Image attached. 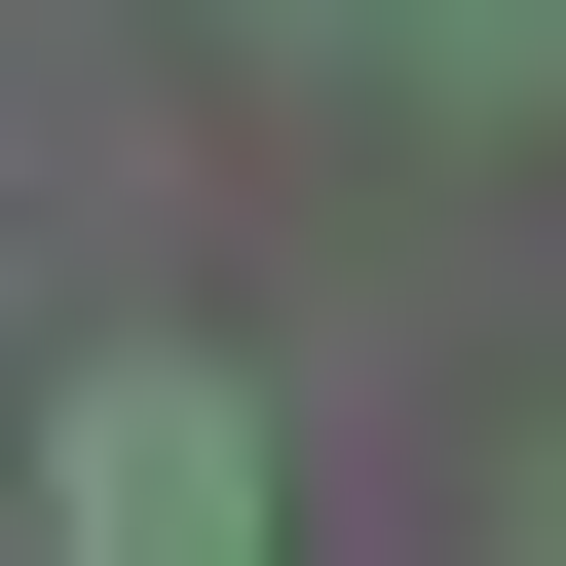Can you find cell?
<instances>
[{"instance_id":"cell-2","label":"cell","mask_w":566,"mask_h":566,"mask_svg":"<svg viewBox=\"0 0 566 566\" xmlns=\"http://www.w3.org/2000/svg\"><path fill=\"white\" fill-rule=\"evenodd\" d=\"M378 76L416 114H566V0H378Z\"/></svg>"},{"instance_id":"cell-1","label":"cell","mask_w":566,"mask_h":566,"mask_svg":"<svg viewBox=\"0 0 566 566\" xmlns=\"http://www.w3.org/2000/svg\"><path fill=\"white\" fill-rule=\"evenodd\" d=\"M39 566H264V378L227 340H76L39 378Z\"/></svg>"},{"instance_id":"cell-4","label":"cell","mask_w":566,"mask_h":566,"mask_svg":"<svg viewBox=\"0 0 566 566\" xmlns=\"http://www.w3.org/2000/svg\"><path fill=\"white\" fill-rule=\"evenodd\" d=\"M264 39H340V76H378V0H264Z\"/></svg>"},{"instance_id":"cell-3","label":"cell","mask_w":566,"mask_h":566,"mask_svg":"<svg viewBox=\"0 0 566 566\" xmlns=\"http://www.w3.org/2000/svg\"><path fill=\"white\" fill-rule=\"evenodd\" d=\"M491 566H566V416H528V491H491Z\"/></svg>"}]
</instances>
